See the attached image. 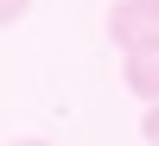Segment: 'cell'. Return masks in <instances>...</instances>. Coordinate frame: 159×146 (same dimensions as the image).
Segmentation results:
<instances>
[{"mask_svg": "<svg viewBox=\"0 0 159 146\" xmlns=\"http://www.w3.org/2000/svg\"><path fill=\"white\" fill-rule=\"evenodd\" d=\"M7 146H51V140H32V134H25V140H7Z\"/></svg>", "mask_w": 159, "mask_h": 146, "instance_id": "obj_5", "label": "cell"}, {"mask_svg": "<svg viewBox=\"0 0 159 146\" xmlns=\"http://www.w3.org/2000/svg\"><path fill=\"white\" fill-rule=\"evenodd\" d=\"M121 83L153 108V102H159V51H134V57H121Z\"/></svg>", "mask_w": 159, "mask_h": 146, "instance_id": "obj_2", "label": "cell"}, {"mask_svg": "<svg viewBox=\"0 0 159 146\" xmlns=\"http://www.w3.org/2000/svg\"><path fill=\"white\" fill-rule=\"evenodd\" d=\"M32 13V0H0V25H13V19H25Z\"/></svg>", "mask_w": 159, "mask_h": 146, "instance_id": "obj_3", "label": "cell"}, {"mask_svg": "<svg viewBox=\"0 0 159 146\" xmlns=\"http://www.w3.org/2000/svg\"><path fill=\"white\" fill-rule=\"evenodd\" d=\"M140 140H147V146H159V102L147 108V121H140Z\"/></svg>", "mask_w": 159, "mask_h": 146, "instance_id": "obj_4", "label": "cell"}, {"mask_svg": "<svg viewBox=\"0 0 159 146\" xmlns=\"http://www.w3.org/2000/svg\"><path fill=\"white\" fill-rule=\"evenodd\" d=\"M108 45L121 57L159 51V0H115L108 7Z\"/></svg>", "mask_w": 159, "mask_h": 146, "instance_id": "obj_1", "label": "cell"}]
</instances>
